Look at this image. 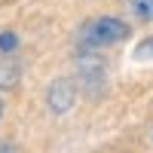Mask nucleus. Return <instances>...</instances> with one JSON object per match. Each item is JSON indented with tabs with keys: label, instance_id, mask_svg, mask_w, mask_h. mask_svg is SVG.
I'll list each match as a JSON object with an SVG mask.
<instances>
[{
	"label": "nucleus",
	"instance_id": "nucleus-6",
	"mask_svg": "<svg viewBox=\"0 0 153 153\" xmlns=\"http://www.w3.org/2000/svg\"><path fill=\"white\" fill-rule=\"evenodd\" d=\"M135 58H141V61H147V58H153V37H150V40H144L141 46L135 49Z\"/></svg>",
	"mask_w": 153,
	"mask_h": 153
},
{
	"label": "nucleus",
	"instance_id": "nucleus-5",
	"mask_svg": "<svg viewBox=\"0 0 153 153\" xmlns=\"http://www.w3.org/2000/svg\"><path fill=\"white\" fill-rule=\"evenodd\" d=\"M16 46H19V37L12 34V31H3V34H0V52H12Z\"/></svg>",
	"mask_w": 153,
	"mask_h": 153
},
{
	"label": "nucleus",
	"instance_id": "nucleus-4",
	"mask_svg": "<svg viewBox=\"0 0 153 153\" xmlns=\"http://www.w3.org/2000/svg\"><path fill=\"white\" fill-rule=\"evenodd\" d=\"M132 9H135V16L153 22V0H132Z\"/></svg>",
	"mask_w": 153,
	"mask_h": 153
},
{
	"label": "nucleus",
	"instance_id": "nucleus-1",
	"mask_svg": "<svg viewBox=\"0 0 153 153\" xmlns=\"http://www.w3.org/2000/svg\"><path fill=\"white\" fill-rule=\"evenodd\" d=\"M129 37V25L120 22V19H110V16H101V19H92L80 28V46L86 49H104V46H113Z\"/></svg>",
	"mask_w": 153,
	"mask_h": 153
},
{
	"label": "nucleus",
	"instance_id": "nucleus-2",
	"mask_svg": "<svg viewBox=\"0 0 153 153\" xmlns=\"http://www.w3.org/2000/svg\"><path fill=\"white\" fill-rule=\"evenodd\" d=\"M74 98H76V89L71 80H55L46 92V104L52 107L55 113H68L74 107Z\"/></svg>",
	"mask_w": 153,
	"mask_h": 153
},
{
	"label": "nucleus",
	"instance_id": "nucleus-3",
	"mask_svg": "<svg viewBox=\"0 0 153 153\" xmlns=\"http://www.w3.org/2000/svg\"><path fill=\"white\" fill-rule=\"evenodd\" d=\"M16 80H19V68L3 61V68H0V86H12Z\"/></svg>",
	"mask_w": 153,
	"mask_h": 153
},
{
	"label": "nucleus",
	"instance_id": "nucleus-7",
	"mask_svg": "<svg viewBox=\"0 0 153 153\" xmlns=\"http://www.w3.org/2000/svg\"><path fill=\"white\" fill-rule=\"evenodd\" d=\"M0 113H3V101H0Z\"/></svg>",
	"mask_w": 153,
	"mask_h": 153
}]
</instances>
